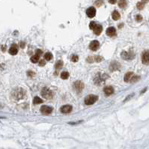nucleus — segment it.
<instances>
[{
  "label": "nucleus",
  "instance_id": "1",
  "mask_svg": "<svg viewBox=\"0 0 149 149\" xmlns=\"http://www.w3.org/2000/svg\"><path fill=\"white\" fill-rule=\"evenodd\" d=\"M98 100V97L97 95L90 94L88 95L85 99V104L86 105H92Z\"/></svg>",
  "mask_w": 149,
  "mask_h": 149
},
{
  "label": "nucleus",
  "instance_id": "2",
  "mask_svg": "<svg viewBox=\"0 0 149 149\" xmlns=\"http://www.w3.org/2000/svg\"><path fill=\"white\" fill-rule=\"evenodd\" d=\"M41 96L43 97H44L45 99H52L53 97V93L52 92V91H50L49 88H43L42 90H41Z\"/></svg>",
  "mask_w": 149,
  "mask_h": 149
},
{
  "label": "nucleus",
  "instance_id": "3",
  "mask_svg": "<svg viewBox=\"0 0 149 149\" xmlns=\"http://www.w3.org/2000/svg\"><path fill=\"white\" fill-rule=\"evenodd\" d=\"M25 91L22 88H17V91H14V93H13V96L15 99L17 100H19V99H22L24 98V96H25Z\"/></svg>",
  "mask_w": 149,
  "mask_h": 149
},
{
  "label": "nucleus",
  "instance_id": "4",
  "mask_svg": "<svg viewBox=\"0 0 149 149\" xmlns=\"http://www.w3.org/2000/svg\"><path fill=\"white\" fill-rule=\"evenodd\" d=\"M108 77H108L107 75H106V74L99 73L97 75L96 78L94 79V83H95L96 84H100V83H102L103 81L106 80Z\"/></svg>",
  "mask_w": 149,
  "mask_h": 149
},
{
  "label": "nucleus",
  "instance_id": "5",
  "mask_svg": "<svg viewBox=\"0 0 149 149\" xmlns=\"http://www.w3.org/2000/svg\"><path fill=\"white\" fill-rule=\"evenodd\" d=\"M142 62L145 65L149 64V50H145L142 53Z\"/></svg>",
  "mask_w": 149,
  "mask_h": 149
},
{
  "label": "nucleus",
  "instance_id": "6",
  "mask_svg": "<svg viewBox=\"0 0 149 149\" xmlns=\"http://www.w3.org/2000/svg\"><path fill=\"white\" fill-rule=\"evenodd\" d=\"M121 58L125 60H130L134 58V54L132 52H122Z\"/></svg>",
  "mask_w": 149,
  "mask_h": 149
},
{
  "label": "nucleus",
  "instance_id": "7",
  "mask_svg": "<svg viewBox=\"0 0 149 149\" xmlns=\"http://www.w3.org/2000/svg\"><path fill=\"white\" fill-rule=\"evenodd\" d=\"M53 108L49 106H42L41 107V112L43 114V115H49L52 113L53 112Z\"/></svg>",
  "mask_w": 149,
  "mask_h": 149
},
{
  "label": "nucleus",
  "instance_id": "8",
  "mask_svg": "<svg viewBox=\"0 0 149 149\" xmlns=\"http://www.w3.org/2000/svg\"><path fill=\"white\" fill-rule=\"evenodd\" d=\"M73 87L77 92H81L84 88V84L81 81H76L73 84Z\"/></svg>",
  "mask_w": 149,
  "mask_h": 149
},
{
  "label": "nucleus",
  "instance_id": "9",
  "mask_svg": "<svg viewBox=\"0 0 149 149\" xmlns=\"http://www.w3.org/2000/svg\"><path fill=\"white\" fill-rule=\"evenodd\" d=\"M86 14L88 17L93 18L96 15V9L94 7H90L86 10Z\"/></svg>",
  "mask_w": 149,
  "mask_h": 149
},
{
  "label": "nucleus",
  "instance_id": "10",
  "mask_svg": "<svg viewBox=\"0 0 149 149\" xmlns=\"http://www.w3.org/2000/svg\"><path fill=\"white\" fill-rule=\"evenodd\" d=\"M100 46V43L97 41H92L89 44V48L90 49H91L92 51H96L98 49Z\"/></svg>",
  "mask_w": 149,
  "mask_h": 149
},
{
  "label": "nucleus",
  "instance_id": "11",
  "mask_svg": "<svg viewBox=\"0 0 149 149\" xmlns=\"http://www.w3.org/2000/svg\"><path fill=\"white\" fill-rule=\"evenodd\" d=\"M72 107L70 105H64L61 107L60 110L62 113L64 114H67V113H70L72 111Z\"/></svg>",
  "mask_w": 149,
  "mask_h": 149
},
{
  "label": "nucleus",
  "instance_id": "12",
  "mask_svg": "<svg viewBox=\"0 0 149 149\" xmlns=\"http://www.w3.org/2000/svg\"><path fill=\"white\" fill-rule=\"evenodd\" d=\"M107 35L109 37H113L116 35V30L114 27H109L107 29Z\"/></svg>",
  "mask_w": 149,
  "mask_h": 149
},
{
  "label": "nucleus",
  "instance_id": "13",
  "mask_svg": "<svg viewBox=\"0 0 149 149\" xmlns=\"http://www.w3.org/2000/svg\"><path fill=\"white\" fill-rule=\"evenodd\" d=\"M120 66H121V64L119 63H118L117 62H113L111 63L110 66H109V70L111 71H114V70H118L120 68Z\"/></svg>",
  "mask_w": 149,
  "mask_h": 149
},
{
  "label": "nucleus",
  "instance_id": "14",
  "mask_svg": "<svg viewBox=\"0 0 149 149\" xmlns=\"http://www.w3.org/2000/svg\"><path fill=\"white\" fill-rule=\"evenodd\" d=\"M104 93H105L106 95L109 96V95H111L112 94H113V92H114V88H113L112 86H106V87L104 88Z\"/></svg>",
  "mask_w": 149,
  "mask_h": 149
},
{
  "label": "nucleus",
  "instance_id": "15",
  "mask_svg": "<svg viewBox=\"0 0 149 149\" xmlns=\"http://www.w3.org/2000/svg\"><path fill=\"white\" fill-rule=\"evenodd\" d=\"M93 31H94V33L95 35H101V33L102 31H103V27H102V26L97 24L96 26L94 27V29H93Z\"/></svg>",
  "mask_w": 149,
  "mask_h": 149
},
{
  "label": "nucleus",
  "instance_id": "16",
  "mask_svg": "<svg viewBox=\"0 0 149 149\" xmlns=\"http://www.w3.org/2000/svg\"><path fill=\"white\" fill-rule=\"evenodd\" d=\"M8 52H9V53H10L11 55H12V56L17 55V53H18V49H17V45H16V44H14V45L9 49Z\"/></svg>",
  "mask_w": 149,
  "mask_h": 149
},
{
  "label": "nucleus",
  "instance_id": "17",
  "mask_svg": "<svg viewBox=\"0 0 149 149\" xmlns=\"http://www.w3.org/2000/svg\"><path fill=\"white\" fill-rule=\"evenodd\" d=\"M133 76H134V73H133V72H128V73L125 75V77H124L125 82H126V83L130 82V80H131V79H132V77H133Z\"/></svg>",
  "mask_w": 149,
  "mask_h": 149
},
{
  "label": "nucleus",
  "instance_id": "18",
  "mask_svg": "<svg viewBox=\"0 0 149 149\" xmlns=\"http://www.w3.org/2000/svg\"><path fill=\"white\" fill-rule=\"evenodd\" d=\"M120 14L117 11H114L112 14V17L114 20H118L120 18Z\"/></svg>",
  "mask_w": 149,
  "mask_h": 149
},
{
  "label": "nucleus",
  "instance_id": "19",
  "mask_svg": "<svg viewBox=\"0 0 149 149\" xmlns=\"http://www.w3.org/2000/svg\"><path fill=\"white\" fill-rule=\"evenodd\" d=\"M39 57H40V56H39L38 55H37V54L32 56L31 57V62H32V63H37V62H39Z\"/></svg>",
  "mask_w": 149,
  "mask_h": 149
},
{
  "label": "nucleus",
  "instance_id": "20",
  "mask_svg": "<svg viewBox=\"0 0 149 149\" xmlns=\"http://www.w3.org/2000/svg\"><path fill=\"white\" fill-rule=\"evenodd\" d=\"M127 5H128V3H127L126 0H120L118 2V6L121 8H125L127 6Z\"/></svg>",
  "mask_w": 149,
  "mask_h": 149
},
{
  "label": "nucleus",
  "instance_id": "21",
  "mask_svg": "<svg viewBox=\"0 0 149 149\" xmlns=\"http://www.w3.org/2000/svg\"><path fill=\"white\" fill-rule=\"evenodd\" d=\"M42 103L43 100L41 99L39 97H35V98L33 99V104H40Z\"/></svg>",
  "mask_w": 149,
  "mask_h": 149
},
{
  "label": "nucleus",
  "instance_id": "22",
  "mask_svg": "<svg viewBox=\"0 0 149 149\" xmlns=\"http://www.w3.org/2000/svg\"><path fill=\"white\" fill-rule=\"evenodd\" d=\"M44 59L46 61H50L53 59V55L51 53H46L44 54Z\"/></svg>",
  "mask_w": 149,
  "mask_h": 149
},
{
  "label": "nucleus",
  "instance_id": "23",
  "mask_svg": "<svg viewBox=\"0 0 149 149\" xmlns=\"http://www.w3.org/2000/svg\"><path fill=\"white\" fill-rule=\"evenodd\" d=\"M62 66H63V62H62V61L60 60V61H58V62H56L55 67H56V70H60V69L62 67Z\"/></svg>",
  "mask_w": 149,
  "mask_h": 149
},
{
  "label": "nucleus",
  "instance_id": "24",
  "mask_svg": "<svg viewBox=\"0 0 149 149\" xmlns=\"http://www.w3.org/2000/svg\"><path fill=\"white\" fill-rule=\"evenodd\" d=\"M69 77V73L67 72V71H63L62 73H61V78L62 80H67V78Z\"/></svg>",
  "mask_w": 149,
  "mask_h": 149
},
{
  "label": "nucleus",
  "instance_id": "25",
  "mask_svg": "<svg viewBox=\"0 0 149 149\" xmlns=\"http://www.w3.org/2000/svg\"><path fill=\"white\" fill-rule=\"evenodd\" d=\"M144 6H145V4L142 2H138L137 5H136V7L139 10H142L144 8Z\"/></svg>",
  "mask_w": 149,
  "mask_h": 149
},
{
  "label": "nucleus",
  "instance_id": "26",
  "mask_svg": "<svg viewBox=\"0 0 149 149\" xmlns=\"http://www.w3.org/2000/svg\"><path fill=\"white\" fill-rule=\"evenodd\" d=\"M104 60V58L100 56H97L94 57V62H101Z\"/></svg>",
  "mask_w": 149,
  "mask_h": 149
},
{
  "label": "nucleus",
  "instance_id": "27",
  "mask_svg": "<svg viewBox=\"0 0 149 149\" xmlns=\"http://www.w3.org/2000/svg\"><path fill=\"white\" fill-rule=\"evenodd\" d=\"M139 79H140V77H139V76H135V75H134V76L132 77V79H131L130 82H131V83H135V82L138 81Z\"/></svg>",
  "mask_w": 149,
  "mask_h": 149
},
{
  "label": "nucleus",
  "instance_id": "28",
  "mask_svg": "<svg viewBox=\"0 0 149 149\" xmlns=\"http://www.w3.org/2000/svg\"><path fill=\"white\" fill-rule=\"evenodd\" d=\"M78 60H79V57L76 55H73L71 57V61L73 62H78Z\"/></svg>",
  "mask_w": 149,
  "mask_h": 149
},
{
  "label": "nucleus",
  "instance_id": "29",
  "mask_svg": "<svg viewBox=\"0 0 149 149\" xmlns=\"http://www.w3.org/2000/svg\"><path fill=\"white\" fill-rule=\"evenodd\" d=\"M86 61H87L88 62H89V63H92V62H94V57H91V56L88 57L87 59H86Z\"/></svg>",
  "mask_w": 149,
  "mask_h": 149
},
{
  "label": "nucleus",
  "instance_id": "30",
  "mask_svg": "<svg viewBox=\"0 0 149 149\" xmlns=\"http://www.w3.org/2000/svg\"><path fill=\"white\" fill-rule=\"evenodd\" d=\"M96 25H97V24H96L94 22H90V24H89V28H90L91 29H92V30H93V29H94V27L96 26Z\"/></svg>",
  "mask_w": 149,
  "mask_h": 149
},
{
  "label": "nucleus",
  "instance_id": "31",
  "mask_svg": "<svg viewBox=\"0 0 149 149\" xmlns=\"http://www.w3.org/2000/svg\"><path fill=\"white\" fill-rule=\"evenodd\" d=\"M95 5L98 7H100L101 5H103V0H98L97 2H95Z\"/></svg>",
  "mask_w": 149,
  "mask_h": 149
},
{
  "label": "nucleus",
  "instance_id": "32",
  "mask_svg": "<svg viewBox=\"0 0 149 149\" xmlns=\"http://www.w3.org/2000/svg\"><path fill=\"white\" fill-rule=\"evenodd\" d=\"M136 21L140 22V21H142V16H141V15H137V16H136Z\"/></svg>",
  "mask_w": 149,
  "mask_h": 149
},
{
  "label": "nucleus",
  "instance_id": "33",
  "mask_svg": "<svg viewBox=\"0 0 149 149\" xmlns=\"http://www.w3.org/2000/svg\"><path fill=\"white\" fill-rule=\"evenodd\" d=\"M42 53H43L42 50H41V49H37V51H36V53H35V54H37V55H38V56H41V55H42Z\"/></svg>",
  "mask_w": 149,
  "mask_h": 149
},
{
  "label": "nucleus",
  "instance_id": "34",
  "mask_svg": "<svg viewBox=\"0 0 149 149\" xmlns=\"http://www.w3.org/2000/svg\"><path fill=\"white\" fill-rule=\"evenodd\" d=\"M46 64V62L44 60H40L39 61V65L40 66H44Z\"/></svg>",
  "mask_w": 149,
  "mask_h": 149
},
{
  "label": "nucleus",
  "instance_id": "35",
  "mask_svg": "<svg viewBox=\"0 0 149 149\" xmlns=\"http://www.w3.org/2000/svg\"><path fill=\"white\" fill-rule=\"evenodd\" d=\"M116 1L117 0H109V2L110 4H115L116 2Z\"/></svg>",
  "mask_w": 149,
  "mask_h": 149
},
{
  "label": "nucleus",
  "instance_id": "36",
  "mask_svg": "<svg viewBox=\"0 0 149 149\" xmlns=\"http://www.w3.org/2000/svg\"><path fill=\"white\" fill-rule=\"evenodd\" d=\"M34 75H35V73L33 72H32V71L28 72V76H34Z\"/></svg>",
  "mask_w": 149,
  "mask_h": 149
},
{
  "label": "nucleus",
  "instance_id": "37",
  "mask_svg": "<svg viewBox=\"0 0 149 149\" xmlns=\"http://www.w3.org/2000/svg\"><path fill=\"white\" fill-rule=\"evenodd\" d=\"M5 49H6V46H2V52H5V50H6Z\"/></svg>",
  "mask_w": 149,
  "mask_h": 149
},
{
  "label": "nucleus",
  "instance_id": "38",
  "mask_svg": "<svg viewBox=\"0 0 149 149\" xmlns=\"http://www.w3.org/2000/svg\"><path fill=\"white\" fill-rule=\"evenodd\" d=\"M149 0H142V2H143V3H145V2H148Z\"/></svg>",
  "mask_w": 149,
  "mask_h": 149
},
{
  "label": "nucleus",
  "instance_id": "39",
  "mask_svg": "<svg viewBox=\"0 0 149 149\" xmlns=\"http://www.w3.org/2000/svg\"><path fill=\"white\" fill-rule=\"evenodd\" d=\"M25 46V44H24V43H21V47L22 48H23Z\"/></svg>",
  "mask_w": 149,
  "mask_h": 149
}]
</instances>
